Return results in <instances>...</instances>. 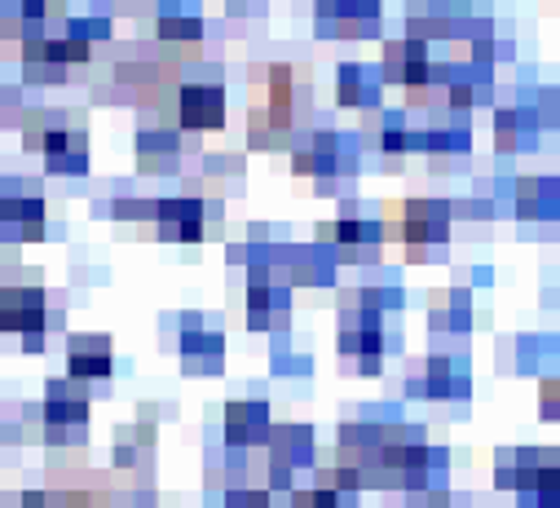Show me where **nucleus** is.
<instances>
[{
	"instance_id": "a211bd4d",
	"label": "nucleus",
	"mask_w": 560,
	"mask_h": 508,
	"mask_svg": "<svg viewBox=\"0 0 560 508\" xmlns=\"http://www.w3.org/2000/svg\"><path fill=\"white\" fill-rule=\"evenodd\" d=\"M292 477H296V469H292V464L269 460V490H292Z\"/></svg>"
},
{
	"instance_id": "2eb2a0df",
	"label": "nucleus",
	"mask_w": 560,
	"mask_h": 508,
	"mask_svg": "<svg viewBox=\"0 0 560 508\" xmlns=\"http://www.w3.org/2000/svg\"><path fill=\"white\" fill-rule=\"evenodd\" d=\"M269 460H283L292 469H310L318 460V447H314V434L305 425H283V429H273L269 434Z\"/></svg>"
},
{
	"instance_id": "4468645a",
	"label": "nucleus",
	"mask_w": 560,
	"mask_h": 508,
	"mask_svg": "<svg viewBox=\"0 0 560 508\" xmlns=\"http://www.w3.org/2000/svg\"><path fill=\"white\" fill-rule=\"evenodd\" d=\"M155 32H160L164 45H199L203 41V19L190 5H182V0H160Z\"/></svg>"
},
{
	"instance_id": "0eeeda50",
	"label": "nucleus",
	"mask_w": 560,
	"mask_h": 508,
	"mask_svg": "<svg viewBox=\"0 0 560 508\" xmlns=\"http://www.w3.org/2000/svg\"><path fill=\"white\" fill-rule=\"evenodd\" d=\"M155 234L177 239V243H199L203 239V204L199 199H160L155 204Z\"/></svg>"
},
{
	"instance_id": "f257e3e1",
	"label": "nucleus",
	"mask_w": 560,
	"mask_h": 508,
	"mask_svg": "<svg viewBox=\"0 0 560 508\" xmlns=\"http://www.w3.org/2000/svg\"><path fill=\"white\" fill-rule=\"evenodd\" d=\"M451 217L455 212L442 199H401V204L384 208V234L406 243L410 262H424L429 247H442L451 239Z\"/></svg>"
},
{
	"instance_id": "f8f14e48",
	"label": "nucleus",
	"mask_w": 560,
	"mask_h": 508,
	"mask_svg": "<svg viewBox=\"0 0 560 508\" xmlns=\"http://www.w3.org/2000/svg\"><path fill=\"white\" fill-rule=\"evenodd\" d=\"M516 217L521 221H556L560 217V182L556 177H521L516 182Z\"/></svg>"
},
{
	"instance_id": "9b49d317",
	"label": "nucleus",
	"mask_w": 560,
	"mask_h": 508,
	"mask_svg": "<svg viewBox=\"0 0 560 508\" xmlns=\"http://www.w3.org/2000/svg\"><path fill=\"white\" fill-rule=\"evenodd\" d=\"M182 358L190 376H217L225 367V340L212 327H186L182 332Z\"/></svg>"
},
{
	"instance_id": "20e7f679",
	"label": "nucleus",
	"mask_w": 560,
	"mask_h": 508,
	"mask_svg": "<svg viewBox=\"0 0 560 508\" xmlns=\"http://www.w3.org/2000/svg\"><path fill=\"white\" fill-rule=\"evenodd\" d=\"M45 425H49V442H62L71 429L80 434L89 425V399L80 394V380L67 390V380H49L45 390Z\"/></svg>"
},
{
	"instance_id": "dca6fc26",
	"label": "nucleus",
	"mask_w": 560,
	"mask_h": 508,
	"mask_svg": "<svg viewBox=\"0 0 560 508\" xmlns=\"http://www.w3.org/2000/svg\"><path fill=\"white\" fill-rule=\"evenodd\" d=\"M221 508H273L269 504V490H252V486H230L225 490V504Z\"/></svg>"
},
{
	"instance_id": "39448f33",
	"label": "nucleus",
	"mask_w": 560,
	"mask_h": 508,
	"mask_svg": "<svg viewBox=\"0 0 560 508\" xmlns=\"http://www.w3.org/2000/svg\"><path fill=\"white\" fill-rule=\"evenodd\" d=\"M269 407L260 399L252 403H230L225 407V447L230 451H256V447H269Z\"/></svg>"
},
{
	"instance_id": "6e6552de",
	"label": "nucleus",
	"mask_w": 560,
	"mask_h": 508,
	"mask_svg": "<svg viewBox=\"0 0 560 508\" xmlns=\"http://www.w3.org/2000/svg\"><path fill=\"white\" fill-rule=\"evenodd\" d=\"M288 305H292L288 284H247V323L256 332L288 327Z\"/></svg>"
},
{
	"instance_id": "f3484780",
	"label": "nucleus",
	"mask_w": 560,
	"mask_h": 508,
	"mask_svg": "<svg viewBox=\"0 0 560 508\" xmlns=\"http://www.w3.org/2000/svg\"><path fill=\"white\" fill-rule=\"evenodd\" d=\"M538 416L560 425V376L542 380V390H538Z\"/></svg>"
},
{
	"instance_id": "ddd939ff",
	"label": "nucleus",
	"mask_w": 560,
	"mask_h": 508,
	"mask_svg": "<svg viewBox=\"0 0 560 508\" xmlns=\"http://www.w3.org/2000/svg\"><path fill=\"white\" fill-rule=\"evenodd\" d=\"M534 142H538V115L529 106H512V111H499L494 115V147L503 155L534 151Z\"/></svg>"
},
{
	"instance_id": "6ab92c4d",
	"label": "nucleus",
	"mask_w": 560,
	"mask_h": 508,
	"mask_svg": "<svg viewBox=\"0 0 560 508\" xmlns=\"http://www.w3.org/2000/svg\"><path fill=\"white\" fill-rule=\"evenodd\" d=\"M23 349H27V354H45V332H27V336H23Z\"/></svg>"
},
{
	"instance_id": "9d476101",
	"label": "nucleus",
	"mask_w": 560,
	"mask_h": 508,
	"mask_svg": "<svg viewBox=\"0 0 560 508\" xmlns=\"http://www.w3.org/2000/svg\"><path fill=\"white\" fill-rule=\"evenodd\" d=\"M67 376L71 380H106L110 376V340L106 336H71L67 345Z\"/></svg>"
},
{
	"instance_id": "423d86ee",
	"label": "nucleus",
	"mask_w": 560,
	"mask_h": 508,
	"mask_svg": "<svg viewBox=\"0 0 560 508\" xmlns=\"http://www.w3.org/2000/svg\"><path fill=\"white\" fill-rule=\"evenodd\" d=\"M0 332H45V292L40 288H0Z\"/></svg>"
},
{
	"instance_id": "7ed1b4c3",
	"label": "nucleus",
	"mask_w": 560,
	"mask_h": 508,
	"mask_svg": "<svg viewBox=\"0 0 560 508\" xmlns=\"http://www.w3.org/2000/svg\"><path fill=\"white\" fill-rule=\"evenodd\" d=\"M177 124L182 129H221L225 124V89L221 84H182L177 93Z\"/></svg>"
},
{
	"instance_id": "1a4fd4ad",
	"label": "nucleus",
	"mask_w": 560,
	"mask_h": 508,
	"mask_svg": "<svg viewBox=\"0 0 560 508\" xmlns=\"http://www.w3.org/2000/svg\"><path fill=\"white\" fill-rule=\"evenodd\" d=\"M380 71L362 67V62H340L336 71V102L340 106H353V111H375L380 106Z\"/></svg>"
},
{
	"instance_id": "aec40b11",
	"label": "nucleus",
	"mask_w": 560,
	"mask_h": 508,
	"mask_svg": "<svg viewBox=\"0 0 560 508\" xmlns=\"http://www.w3.org/2000/svg\"><path fill=\"white\" fill-rule=\"evenodd\" d=\"M0 262H5V247H0Z\"/></svg>"
},
{
	"instance_id": "f03ea898",
	"label": "nucleus",
	"mask_w": 560,
	"mask_h": 508,
	"mask_svg": "<svg viewBox=\"0 0 560 508\" xmlns=\"http://www.w3.org/2000/svg\"><path fill=\"white\" fill-rule=\"evenodd\" d=\"M14 186L19 182H5V190H0V226L19 243H36V239H45V204H40V195L14 190Z\"/></svg>"
}]
</instances>
